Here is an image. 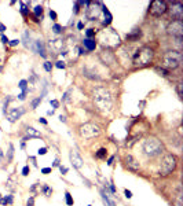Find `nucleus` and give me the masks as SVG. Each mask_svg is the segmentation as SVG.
I'll return each mask as SVG.
<instances>
[{
  "mask_svg": "<svg viewBox=\"0 0 183 206\" xmlns=\"http://www.w3.org/2000/svg\"><path fill=\"white\" fill-rule=\"evenodd\" d=\"M106 155H107V150H106V148H99L98 151H97V154H95V157L99 158V160H105Z\"/></svg>",
  "mask_w": 183,
  "mask_h": 206,
  "instance_id": "nucleus-24",
  "label": "nucleus"
},
{
  "mask_svg": "<svg viewBox=\"0 0 183 206\" xmlns=\"http://www.w3.org/2000/svg\"><path fill=\"white\" fill-rule=\"evenodd\" d=\"M124 194H125V197H127V198H131L132 197V192H131V191H128V190H125V191H124Z\"/></svg>",
  "mask_w": 183,
  "mask_h": 206,
  "instance_id": "nucleus-48",
  "label": "nucleus"
},
{
  "mask_svg": "<svg viewBox=\"0 0 183 206\" xmlns=\"http://www.w3.org/2000/svg\"><path fill=\"white\" fill-rule=\"evenodd\" d=\"M52 30H54L55 33H61V32H62V26L58 25V24H55V25H54V28H52Z\"/></svg>",
  "mask_w": 183,
  "mask_h": 206,
  "instance_id": "nucleus-37",
  "label": "nucleus"
},
{
  "mask_svg": "<svg viewBox=\"0 0 183 206\" xmlns=\"http://www.w3.org/2000/svg\"><path fill=\"white\" fill-rule=\"evenodd\" d=\"M0 70H1V67H0Z\"/></svg>",
  "mask_w": 183,
  "mask_h": 206,
  "instance_id": "nucleus-57",
  "label": "nucleus"
},
{
  "mask_svg": "<svg viewBox=\"0 0 183 206\" xmlns=\"http://www.w3.org/2000/svg\"><path fill=\"white\" fill-rule=\"evenodd\" d=\"M113 160H114L113 157H112V158H109V162H107V164H109V165H112V162H113Z\"/></svg>",
  "mask_w": 183,
  "mask_h": 206,
  "instance_id": "nucleus-56",
  "label": "nucleus"
},
{
  "mask_svg": "<svg viewBox=\"0 0 183 206\" xmlns=\"http://www.w3.org/2000/svg\"><path fill=\"white\" fill-rule=\"evenodd\" d=\"M79 135L83 139H95L101 136V128L94 122H84L79 126Z\"/></svg>",
  "mask_w": 183,
  "mask_h": 206,
  "instance_id": "nucleus-7",
  "label": "nucleus"
},
{
  "mask_svg": "<svg viewBox=\"0 0 183 206\" xmlns=\"http://www.w3.org/2000/svg\"><path fill=\"white\" fill-rule=\"evenodd\" d=\"M102 9H103V4L101 1H89V4L87 6V17L91 21L98 19L102 15Z\"/></svg>",
  "mask_w": 183,
  "mask_h": 206,
  "instance_id": "nucleus-8",
  "label": "nucleus"
},
{
  "mask_svg": "<svg viewBox=\"0 0 183 206\" xmlns=\"http://www.w3.org/2000/svg\"><path fill=\"white\" fill-rule=\"evenodd\" d=\"M22 175H24V176H28V175H29V166H24V169H22Z\"/></svg>",
  "mask_w": 183,
  "mask_h": 206,
  "instance_id": "nucleus-41",
  "label": "nucleus"
},
{
  "mask_svg": "<svg viewBox=\"0 0 183 206\" xmlns=\"http://www.w3.org/2000/svg\"><path fill=\"white\" fill-rule=\"evenodd\" d=\"M83 46H84L85 51H94L97 48V41H95V38H84Z\"/></svg>",
  "mask_w": 183,
  "mask_h": 206,
  "instance_id": "nucleus-17",
  "label": "nucleus"
},
{
  "mask_svg": "<svg viewBox=\"0 0 183 206\" xmlns=\"http://www.w3.org/2000/svg\"><path fill=\"white\" fill-rule=\"evenodd\" d=\"M41 14H43V7L41 6H36L34 7V18H41Z\"/></svg>",
  "mask_w": 183,
  "mask_h": 206,
  "instance_id": "nucleus-27",
  "label": "nucleus"
},
{
  "mask_svg": "<svg viewBox=\"0 0 183 206\" xmlns=\"http://www.w3.org/2000/svg\"><path fill=\"white\" fill-rule=\"evenodd\" d=\"M50 17L52 18V21H56V13L55 11H52L51 10V11H50Z\"/></svg>",
  "mask_w": 183,
  "mask_h": 206,
  "instance_id": "nucleus-43",
  "label": "nucleus"
},
{
  "mask_svg": "<svg viewBox=\"0 0 183 206\" xmlns=\"http://www.w3.org/2000/svg\"><path fill=\"white\" fill-rule=\"evenodd\" d=\"M39 121L41 122V124H44V125H46V124H47V121H46V120H44V118H40V120H39Z\"/></svg>",
  "mask_w": 183,
  "mask_h": 206,
  "instance_id": "nucleus-52",
  "label": "nucleus"
},
{
  "mask_svg": "<svg viewBox=\"0 0 183 206\" xmlns=\"http://www.w3.org/2000/svg\"><path fill=\"white\" fill-rule=\"evenodd\" d=\"M167 9H168V6H167L165 1L153 0L149 6V13H150V15H153V17H161L162 14L167 13Z\"/></svg>",
  "mask_w": 183,
  "mask_h": 206,
  "instance_id": "nucleus-10",
  "label": "nucleus"
},
{
  "mask_svg": "<svg viewBox=\"0 0 183 206\" xmlns=\"http://www.w3.org/2000/svg\"><path fill=\"white\" fill-rule=\"evenodd\" d=\"M4 30H6V26L3 24H0V32H4Z\"/></svg>",
  "mask_w": 183,
  "mask_h": 206,
  "instance_id": "nucleus-51",
  "label": "nucleus"
},
{
  "mask_svg": "<svg viewBox=\"0 0 183 206\" xmlns=\"http://www.w3.org/2000/svg\"><path fill=\"white\" fill-rule=\"evenodd\" d=\"M43 101V96H39V98H36L33 102H32V109H36L37 107V105L40 103V102Z\"/></svg>",
  "mask_w": 183,
  "mask_h": 206,
  "instance_id": "nucleus-34",
  "label": "nucleus"
},
{
  "mask_svg": "<svg viewBox=\"0 0 183 206\" xmlns=\"http://www.w3.org/2000/svg\"><path fill=\"white\" fill-rule=\"evenodd\" d=\"M83 22H79V25H77V28H79V29H83Z\"/></svg>",
  "mask_w": 183,
  "mask_h": 206,
  "instance_id": "nucleus-53",
  "label": "nucleus"
},
{
  "mask_svg": "<svg viewBox=\"0 0 183 206\" xmlns=\"http://www.w3.org/2000/svg\"><path fill=\"white\" fill-rule=\"evenodd\" d=\"M85 34H87V38H92V37H95L97 32H95V29H88L85 32Z\"/></svg>",
  "mask_w": 183,
  "mask_h": 206,
  "instance_id": "nucleus-33",
  "label": "nucleus"
},
{
  "mask_svg": "<svg viewBox=\"0 0 183 206\" xmlns=\"http://www.w3.org/2000/svg\"><path fill=\"white\" fill-rule=\"evenodd\" d=\"M36 44V47H33L32 50L36 51L37 54H40L43 56V58H46V48H44V44H43V41H40V40H37V41L34 43Z\"/></svg>",
  "mask_w": 183,
  "mask_h": 206,
  "instance_id": "nucleus-19",
  "label": "nucleus"
},
{
  "mask_svg": "<svg viewBox=\"0 0 183 206\" xmlns=\"http://www.w3.org/2000/svg\"><path fill=\"white\" fill-rule=\"evenodd\" d=\"M46 153H47V148H46V147H43V148H40V150H39V154H40V155H44Z\"/></svg>",
  "mask_w": 183,
  "mask_h": 206,
  "instance_id": "nucleus-45",
  "label": "nucleus"
},
{
  "mask_svg": "<svg viewBox=\"0 0 183 206\" xmlns=\"http://www.w3.org/2000/svg\"><path fill=\"white\" fill-rule=\"evenodd\" d=\"M48 47H50V50H51L54 54H62L65 43H64V40H61V38H54V40H50V41H48Z\"/></svg>",
  "mask_w": 183,
  "mask_h": 206,
  "instance_id": "nucleus-14",
  "label": "nucleus"
},
{
  "mask_svg": "<svg viewBox=\"0 0 183 206\" xmlns=\"http://www.w3.org/2000/svg\"><path fill=\"white\" fill-rule=\"evenodd\" d=\"M124 165H125V168H127L128 170H131V172H138L139 168H141L139 162H138L131 154H127V155L124 157Z\"/></svg>",
  "mask_w": 183,
  "mask_h": 206,
  "instance_id": "nucleus-13",
  "label": "nucleus"
},
{
  "mask_svg": "<svg viewBox=\"0 0 183 206\" xmlns=\"http://www.w3.org/2000/svg\"><path fill=\"white\" fill-rule=\"evenodd\" d=\"M174 206H183V201H182V190H178V194L175 195V198L172 199Z\"/></svg>",
  "mask_w": 183,
  "mask_h": 206,
  "instance_id": "nucleus-21",
  "label": "nucleus"
},
{
  "mask_svg": "<svg viewBox=\"0 0 183 206\" xmlns=\"http://www.w3.org/2000/svg\"><path fill=\"white\" fill-rule=\"evenodd\" d=\"M156 72L160 73L161 76H168V70H167V69H164V67L157 66V67H156Z\"/></svg>",
  "mask_w": 183,
  "mask_h": 206,
  "instance_id": "nucleus-30",
  "label": "nucleus"
},
{
  "mask_svg": "<svg viewBox=\"0 0 183 206\" xmlns=\"http://www.w3.org/2000/svg\"><path fill=\"white\" fill-rule=\"evenodd\" d=\"M44 69H46L47 72H51V69H52V63H51V62H44Z\"/></svg>",
  "mask_w": 183,
  "mask_h": 206,
  "instance_id": "nucleus-38",
  "label": "nucleus"
},
{
  "mask_svg": "<svg viewBox=\"0 0 183 206\" xmlns=\"http://www.w3.org/2000/svg\"><path fill=\"white\" fill-rule=\"evenodd\" d=\"M1 41L4 43V44H9V38L6 37V36H1Z\"/></svg>",
  "mask_w": 183,
  "mask_h": 206,
  "instance_id": "nucleus-50",
  "label": "nucleus"
},
{
  "mask_svg": "<svg viewBox=\"0 0 183 206\" xmlns=\"http://www.w3.org/2000/svg\"><path fill=\"white\" fill-rule=\"evenodd\" d=\"M178 166V157L175 154H164V157L160 161V173L162 176H168L172 172H175V169Z\"/></svg>",
  "mask_w": 183,
  "mask_h": 206,
  "instance_id": "nucleus-5",
  "label": "nucleus"
},
{
  "mask_svg": "<svg viewBox=\"0 0 183 206\" xmlns=\"http://www.w3.org/2000/svg\"><path fill=\"white\" fill-rule=\"evenodd\" d=\"M21 13L24 14V17H28V15H29V9H28V4H26V3H21Z\"/></svg>",
  "mask_w": 183,
  "mask_h": 206,
  "instance_id": "nucleus-26",
  "label": "nucleus"
},
{
  "mask_svg": "<svg viewBox=\"0 0 183 206\" xmlns=\"http://www.w3.org/2000/svg\"><path fill=\"white\" fill-rule=\"evenodd\" d=\"M26 135L29 136V139L30 138H40V136H41L40 132H37V130L34 129V128H32V126H28V128H26Z\"/></svg>",
  "mask_w": 183,
  "mask_h": 206,
  "instance_id": "nucleus-23",
  "label": "nucleus"
},
{
  "mask_svg": "<svg viewBox=\"0 0 183 206\" xmlns=\"http://www.w3.org/2000/svg\"><path fill=\"white\" fill-rule=\"evenodd\" d=\"M28 206H34V198L30 197L29 199H28Z\"/></svg>",
  "mask_w": 183,
  "mask_h": 206,
  "instance_id": "nucleus-42",
  "label": "nucleus"
},
{
  "mask_svg": "<svg viewBox=\"0 0 183 206\" xmlns=\"http://www.w3.org/2000/svg\"><path fill=\"white\" fill-rule=\"evenodd\" d=\"M51 106L54 109H58V106H59V102L58 101H51Z\"/></svg>",
  "mask_w": 183,
  "mask_h": 206,
  "instance_id": "nucleus-44",
  "label": "nucleus"
},
{
  "mask_svg": "<svg viewBox=\"0 0 183 206\" xmlns=\"http://www.w3.org/2000/svg\"><path fill=\"white\" fill-rule=\"evenodd\" d=\"M101 194H102V199H103V203H105V205H106V206H116L114 202L110 201V199H109V198L106 197V194L103 192V191H102Z\"/></svg>",
  "mask_w": 183,
  "mask_h": 206,
  "instance_id": "nucleus-25",
  "label": "nucleus"
},
{
  "mask_svg": "<svg viewBox=\"0 0 183 206\" xmlns=\"http://www.w3.org/2000/svg\"><path fill=\"white\" fill-rule=\"evenodd\" d=\"M70 93H72V89L66 91V92L64 93V98H62V101H64V102H68V101H69V98H70Z\"/></svg>",
  "mask_w": 183,
  "mask_h": 206,
  "instance_id": "nucleus-35",
  "label": "nucleus"
},
{
  "mask_svg": "<svg viewBox=\"0 0 183 206\" xmlns=\"http://www.w3.org/2000/svg\"><path fill=\"white\" fill-rule=\"evenodd\" d=\"M61 172H62V175H66V172H68V168H65V166H59Z\"/></svg>",
  "mask_w": 183,
  "mask_h": 206,
  "instance_id": "nucleus-47",
  "label": "nucleus"
},
{
  "mask_svg": "<svg viewBox=\"0 0 183 206\" xmlns=\"http://www.w3.org/2000/svg\"><path fill=\"white\" fill-rule=\"evenodd\" d=\"M10 43V46H17V44H18V43H19V41H18V40H11V41H9Z\"/></svg>",
  "mask_w": 183,
  "mask_h": 206,
  "instance_id": "nucleus-49",
  "label": "nucleus"
},
{
  "mask_svg": "<svg viewBox=\"0 0 183 206\" xmlns=\"http://www.w3.org/2000/svg\"><path fill=\"white\" fill-rule=\"evenodd\" d=\"M58 165H59V160L56 158V160H55V162H54V166H58Z\"/></svg>",
  "mask_w": 183,
  "mask_h": 206,
  "instance_id": "nucleus-54",
  "label": "nucleus"
},
{
  "mask_svg": "<svg viewBox=\"0 0 183 206\" xmlns=\"http://www.w3.org/2000/svg\"><path fill=\"white\" fill-rule=\"evenodd\" d=\"M154 56V51L147 46H143L141 48H138L136 52L132 56V63L135 67H143L147 66L149 63H152Z\"/></svg>",
  "mask_w": 183,
  "mask_h": 206,
  "instance_id": "nucleus-3",
  "label": "nucleus"
},
{
  "mask_svg": "<svg viewBox=\"0 0 183 206\" xmlns=\"http://www.w3.org/2000/svg\"><path fill=\"white\" fill-rule=\"evenodd\" d=\"M141 36H142L141 29H134L129 34H127V40H129V41H136V40H139Z\"/></svg>",
  "mask_w": 183,
  "mask_h": 206,
  "instance_id": "nucleus-20",
  "label": "nucleus"
},
{
  "mask_svg": "<svg viewBox=\"0 0 183 206\" xmlns=\"http://www.w3.org/2000/svg\"><path fill=\"white\" fill-rule=\"evenodd\" d=\"M41 172L44 173V175H48V173L51 172V168H44V169H43V170H41Z\"/></svg>",
  "mask_w": 183,
  "mask_h": 206,
  "instance_id": "nucleus-46",
  "label": "nucleus"
},
{
  "mask_svg": "<svg viewBox=\"0 0 183 206\" xmlns=\"http://www.w3.org/2000/svg\"><path fill=\"white\" fill-rule=\"evenodd\" d=\"M176 92H178L179 96H182V83H178V84H176Z\"/></svg>",
  "mask_w": 183,
  "mask_h": 206,
  "instance_id": "nucleus-39",
  "label": "nucleus"
},
{
  "mask_svg": "<svg viewBox=\"0 0 183 206\" xmlns=\"http://www.w3.org/2000/svg\"><path fill=\"white\" fill-rule=\"evenodd\" d=\"M162 61H164V66L167 69H178L180 65H182L183 56L182 52L179 50H172V51H167L164 56H162Z\"/></svg>",
  "mask_w": 183,
  "mask_h": 206,
  "instance_id": "nucleus-6",
  "label": "nucleus"
},
{
  "mask_svg": "<svg viewBox=\"0 0 183 206\" xmlns=\"http://www.w3.org/2000/svg\"><path fill=\"white\" fill-rule=\"evenodd\" d=\"M92 96V102L97 110H99L101 113H110L113 109V95L107 88L105 87H95L91 92Z\"/></svg>",
  "mask_w": 183,
  "mask_h": 206,
  "instance_id": "nucleus-1",
  "label": "nucleus"
},
{
  "mask_svg": "<svg viewBox=\"0 0 183 206\" xmlns=\"http://www.w3.org/2000/svg\"><path fill=\"white\" fill-rule=\"evenodd\" d=\"M26 85H28V81H26V80H21V81H19V88L22 89V92H28Z\"/></svg>",
  "mask_w": 183,
  "mask_h": 206,
  "instance_id": "nucleus-29",
  "label": "nucleus"
},
{
  "mask_svg": "<svg viewBox=\"0 0 183 206\" xmlns=\"http://www.w3.org/2000/svg\"><path fill=\"white\" fill-rule=\"evenodd\" d=\"M17 184H18V180H17V176H15V175H11V176L7 179V181H6V187H7L10 191H14L15 187H17Z\"/></svg>",
  "mask_w": 183,
  "mask_h": 206,
  "instance_id": "nucleus-18",
  "label": "nucleus"
},
{
  "mask_svg": "<svg viewBox=\"0 0 183 206\" xmlns=\"http://www.w3.org/2000/svg\"><path fill=\"white\" fill-rule=\"evenodd\" d=\"M70 162L76 169H80L83 166V158L80 157V154L76 151V150H72L70 151Z\"/></svg>",
  "mask_w": 183,
  "mask_h": 206,
  "instance_id": "nucleus-16",
  "label": "nucleus"
},
{
  "mask_svg": "<svg viewBox=\"0 0 183 206\" xmlns=\"http://www.w3.org/2000/svg\"><path fill=\"white\" fill-rule=\"evenodd\" d=\"M41 191L44 192V195H46V197H50V195L52 194V190L50 188L48 185H46V184H44V185L41 187Z\"/></svg>",
  "mask_w": 183,
  "mask_h": 206,
  "instance_id": "nucleus-28",
  "label": "nucleus"
},
{
  "mask_svg": "<svg viewBox=\"0 0 183 206\" xmlns=\"http://www.w3.org/2000/svg\"><path fill=\"white\" fill-rule=\"evenodd\" d=\"M102 14L105 15V21H103V25H106V26H107V25H109V24L112 22V14H110V11H109V10L105 7V6H103V9H102Z\"/></svg>",
  "mask_w": 183,
  "mask_h": 206,
  "instance_id": "nucleus-22",
  "label": "nucleus"
},
{
  "mask_svg": "<svg viewBox=\"0 0 183 206\" xmlns=\"http://www.w3.org/2000/svg\"><path fill=\"white\" fill-rule=\"evenodd\" d=\"M167 11L169 13V17L172 18V19L182 21V18H183V4L180 3V1H174V3L167 9Z\"/></svg>",
  "mask_w": 183,
  "mask_h": 206,
  "instance_id": "nucleus-12",
  "label": "nucleus"
},
{
  "mask_svg": "<svg viewBox=\"0 0 183 206\" xmlns=\"http://www.w3.org/2000/svg\"><path fill=\"white\" fill-rule=\"evenodd\" d=\"M11 202H13V197H11V195H10L9 198L6 197V198H3V199H0V203H1V205H7V203H11Z\"/></svg>",
  "mask_w": 183,
  "mask_h": 206,
  "instance_id": "nucleus-32",
  "label": "nucleus"
},
{
  "mask_svg": "<svg viewBox=\"0 0 183 206\" xmlns=\"http://www.w3.org/2000/svg\"><path fill=\"white\" fill-rule=\"evenodd\" d=\"M24 113H25V110L22 109V107H18V109H11L6 115H7V118H9L10 122H15Z\"/></svg>",
  "mask_w": 183,
  "mask_h": 206,
  "instance_id": "nucleus-15",
  "label": "nucleus"
},
{
  "mask_svg": "<svg viewBox=\"0 0 183 206\" xmlns=\"http://www.w3.org/2000/svg\"><path fill=\"white\" fill-rule=\"evenodd\" d=\"M65 199H66V203H68L69 206H72V205H73V198H72V195H70L69 192L65 194Z\"/></svg>",
  "mask_w": 183,
  "mask_h": 206,
  "instance_id": "nucleus-31",
  "label": "nucleus"
},
{
  "mask_svg": "<svg viewBox=\"0 0 183 206\" xmlns=\"http://www.w3.org/2000/svg\"><path fill=\"white\" fill-rule=\"evenodd\" d=\"M55 66L58 67V69H65V62H62V61H58V62H55Z\"/></svg>",
  "mask_w": 183,
  "mask_h": 206,
  "instance_id": "nucleus-40",
  "label": "nucleus"
},
{
  "mask_svg": "<svg viewBox=\"0 0 183 206\" xmlns=\"http://www.w3.org/2000/svg\"><path fill=\"white\" fill-rule=\"evenodd\" d=\"M98 38H99V41L106 47V50H112V48L120 46V43H121L119 33L114 29H112V28H106L105 30L99 32Z\"/></svg>",
  "mask_w": 183,
  "mask_h": 206,
  "instance_id": "nucleus-4",
  "label": "nucleus"
},
{
  "mask_svg": "<svg viewBox=\"0 0 183 206\" xmlns=\"http://www.w3.org/2000/svg\"><path fill=\"white\" fill-rule=\"evenodd\" d=\"M142 151L146 157L149 158H154V157L161 155L162 153L165 151V147H164V143L161 140L156 138V136H149L143 140V144H142Z\"/></svg>",
  "mask_w": 183,
  "mask_h": 206,
  "instance_id": "nucleus-2",
  "label": "nucleus"
},
{
  "mask_svg": "<svg viewBox=\"0 0 183 206\" xmlns=\"http://www.w3.org/2000/svg\"><path fill=\"white\" fill-rule=\"evenodd\" d=\"M99 59L102 61L103 65H106L109 67H113L114 65H117V58H116L114 52L112 50H105L103 48L101 52H99Z\"/></svg>",
  "mask_w": 183,
  "mask_h": 206,
  "instance_id": "nucleus-11",
  "label": "nucleus"
},
{
  "mask_svg": "<svg viewBox=\"0 0 183 206\" xmlns=\"http://www.w3.org/2000/svg\"><path fill=\"white\" fill-rule=\"evenodd\" d=\"M59 120H61V121H62V122H65V121H66V118H65V115H61V117H59Z\"/></svg>",
  "mask_w": 183,
  "mask_h": 206,
  "instance_id": "nucleus-55",
  "label": "nucleus"
},
{
  "mask_svg": "<svg viewBox=\"0 0 183 206\" xmlns=\"http://www.w3.org/2000/svg\"><path fill=\"white\" fill-rule=\"evenodd\" d=\"M13 154H14V146H13V144H10V150H9V158H7V160H9V161H11V160H13Z\"/></svg>",
  "mask_w": 183,
  "mask_h": 206,
  "instance_id": "nucleus-36",
  "label": "nucleus"
},
{
  "mask_svg": "<svg viewBox=\"0 0 183 206\" xmlns=\"http://www.w3.org/2000/svg\"><path fill=\"white\" fill-rule=\"evenodd\" d=\"M167 33L172 36V37L176 38H182L183 36V22L182 21H176V19H172V21L168 24L167 26Z\"/></svg>",
  "mask_w": 183,
  "mask_h": 206,
  "instance_id": "nucleus-9",
  "label": "nucleus"
}]
</instances>
